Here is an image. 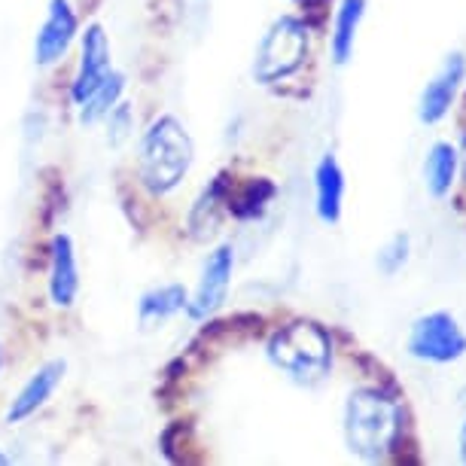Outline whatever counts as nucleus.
I'll return each instance as SVG.
<instances>
[{
  "label": "nucleus",
  "mask_w": 466,
  "mask_h": 466,
  "mask_svg": "<svg viewBox=\"0 0 466 466\" xmlns=\"http://www.w3.org/2000/svg\"><path fill=\"white\" fill-rule=\"evenodd\" d=\"M104 126H107V144L113 149H119L126 140L135 137V110H131V104L119 101L116 107L104 116Z\"/></svg>",
  "instance_id": "aec40b11"
},
{
  "label": "nucleus",
  "mask_w": 466,
  "mask_h": 466,
  "mask_svg": "<svg viewBox=\"0 0 466 466\" xmlns=\"http://www.w3.org/2000/svg\"><path fill=\"white\" fill-rule=\"evenodd\" d=\"M402 409L378 387H360L345 402V439L348 448L363 461H384L393 448Z\"/></svg>",
  "instance_id": "f03ea898"
},
{
  "label": "nucleus",
  "mask_w": 466,
  "mask_h": 466,
  "mask_svg": "<svg viewBox=\"0 0 466 466\" xmlns=\"http://www.w3.org/2000/svg\"><path fill=\"white\" fill-rule=\"evenodd\" d=\"M409 257H411V238L406 232H397L393 238H387L381 248H378L375 268L381 271L384 278H393L409 266Z\"/></svg>",
  "instance_id": "6ab92c4d"
},
{
  "label": "nucleus",
  "mask_w": 466,
  "mask_h": 466,
  "mask_svg": "<svg viewBox=\"0 0 466 466\" xmlns=\"http://www.w3.org/2000/svg\"><path fill=\"white\" fill-rule=\"evenodd\" d=\"M228 205V180L226 174H217L205 189L198 192V198L192 201L189 214H187V228L192 235V241H210L219 232Z\"/></svg>",
  "instance_id": "ddd939ff"
},
{
  "label": "nucleus",
  "mask_w": 466,
  "mask_h": 466,
  "mask_svg": "<svg viewBox=\"0 0 466 466\" xmlns=\"http://www.w3.org/2000/svg\"><path fill=\"white\" fill-rule=\"evenodd\" d=\"M302 4H308V0H302Z\"/></svg>",
  "instance_id": "393cba45"
},
{
  "label": "nucleus",
  "mask_w": 466,
  "mask_h": 466,
  "mask_svg": "<svg viewBox=\"0 0 466 466\" xmlns=\"http://www.w3.org/2000/svg\"><path fill=\"white\" fill-rule=\"evenodd\" d=\"M232 271H235V248L232 244H217L208 253V259L201 262L198 280L189 293L187 314L192 320H208L223 308L228 287H232Z\"/></svg>",
  "instance_id": "423d86ee"
},
{
  "label": "nucleus",
  "mask_w": 466,
  "mask_h": 466,
  "mask_svg": "<svg viewBox=\"0 0 466 466\" xmlns=\"http://www.w3.org/2000/svg\"><path fill=\"white\" fill-rule=\"evenodd\" d=\"M463 76H466V58L461 52H454V56H448L442 61V67L436 70L433 80H430L424 86V92H420L418 119L424 122V126H436V122H442L448 116L457 92H461Z\"/></svg>",
  "instance_id": "9d476101"
},
{
  "label": "nucleus",
  "mask_w": 466,
  "mask_h": 466,
  "mask_svg": "<svg viewBox=\"0 0 466 466\" xmlns=\"http://www.w3.org/2000/svg\"><path fill=\"white\" fill-rule=\"evenodd\" d=\"M463 168H466V140H463Z\"/></svg>",
  "instance_id": "b1692460"
},
{
  "label": "nucleus",
  "mask_w": 466,
  "mask_h": 466,
  "mask_svg": "<svg viewBox=\"0 0 466 466\" xmlns=\"http://www.w3.org/2000/svg\"><path fill=\"white\" fill-rule=\"evenodd\" d=\"M461 461L466 463V420H463V427H461Z\"/></svg>",
  "instance_id": "412c9836"
},
{
  "label": "nucleus",
  "mask_w": 466,
  "mask_h": 466,
  "mask_svg": "<svg viewBox=\"0 0 466 466\" xmlns=\"http://www.w3.org/2000/svg\"><path fill=\"white\" fill-rule=\"evenodd\" d=\"M67 375V360H46L43 366H37L28 375V381L19 387V393L10 400L6 406V424H25L28 418H34L37 411L52 400V393L58 390L61 381Z\"/></svg>",
  "instance_id": "1a4fd4ad"
},
{
  "label": "nucleus",
  "mask_w": 466,
  "mask_h": 466,
  "mask_svg": "<svg viewBox=\"0 0 466 466\" xmlns=\"http://www.w3.org/2000/svg\"><path fill=\"white\" fill-rule=\"evenodd\" d=\"M189 302V289L177 284V280H168V284H156L140 293L137 299V323L140 329H159L165 323H171L177 314L187 311Z\"/></svg>",
  "instance_id": "f8f14e48"
},
{
  "label": "nucleus",
  "mask_w": 466,
  "mask_h": 466,
  "mask_svg": "<svg viewBox=\"0 0 466 466\" xmlns=\"http://www.w3.org/2000/svg\"><path fill=\"white\" fill-rule=\"evenodd\" d=\"M80 37V15L70 0H49L37 34H34V65L56 67Z\"/></svg>",
  "instance_id": "0eeeda50"
},
{
  "label": "nucleus",
  "mask_w": 466,
  "mask_h": 466,
  "mask_svg": "<svg viewBox=\"0 0 466 466\" xmlns=\"http://www.w3.org/2000/svg\"><path fill=\"white\" fill-rule=\"evenodd\" d=\"M457 162H461L457 147H451L448 140H439V144L430 147L427 162H424V183L433 198H445L448 192H451L454 177H457Z\"/></svg>",
  "instance_id": "dca6fc26"
},
{
  "label": "nucleus",
  "mask_w": 466,
  "mask_h": 466,
  "mask_svg": "<svg viewBox=\"0 0 466 466\" xmlns=\"http://www.w3.org/2000/svg\"><path fill=\"white\" fill-rule=\"evenodd\" d=\"M341 205H345V171L336 156L327 153L314 168V210L320 223L336 226L341 219Z\"/></svg>",
  "instance_id": "4468645a"
},
{
  "label": "nucleus",
  "mask_w": 466,
  "mask_h": 466,
  "mask_svg": "<svg viewBox=\"0 0 466 466\" xmlns=\"http://www.w3.org/2000/svg\"><path fill=\"white\" fill-rule=\"evenodd\" d=\"M406 350L409 357L424 360V363H457L466 357V332L448 311H430L411 323Z\"/></svg>",
  "instance_id": "39448f33"
},
{
  "label": "nucleus",
  "mask_w": 466,
  "mask_h": 466,
  "mask_svg": "<svg viewBox=\"0 0 466 466\" xmlns=\"http://www.w3.org/2000/svg\"><path fill=\"white\" fill-rule=\"evenodd\" d=\"M6 463H10V457H6L4 451H0V466H6Z\"/></svg>",
  "instance_id": "4be33fe9"
},
{
  "label": "nucleus",
  "mask_w": 466,
  "mask_h": 466,
  "mask_svg": "<svg viewBox=\"0 0 466 466\" xmlns=\"http://www.w3.org/2000/svg\"><path fill=\"white\" fill-rule=\"evenodd\" d=\"M135 162L140 187L153 198H165L189 177L196 165V140L174 113H162L140 131Z\"/></svg>",
  "instance_id": "f257e3e1"
},
{
  "label": "nucleus",
  "mask_w": 466,
  "mask_h": 466,
  "mask_svg": "<svg viewBox=\"0 0 466 466\" xmlns=\"http://www.w3.org/2000/svg\"><path fill=\"white\" fill-rule=\"evenodd\" d=\"M271 196H275V187L266 180V177H257L250 180L248 187H241L238 192H228V210H232L235 217L248 219V217H259L262 210H266V205L271 201Z\"/></svg>",
  "instance_id": "a211bd4d"
},
{
  "label": "nucleus",
  "mask_w": 466,
  "mask_h": 466,
  "mask_svg": "<svg viewBox=\"0 0 466 466\" xmlns=\"http://www.w3.org/2000/svg\"><path fill=\"white\" fill-rule=\"evenodd\" d=\"M0 369H4V341H0Z\"/></svg>",
  "instance_id": "5701e85b"
},
{
  "label": "nucleus",
  "mask_w": 466,
  "mask_h": 466,
  "mask_svg": "<svg viewBox=\"0 0 466 466\" xmlns=\"http://www.w3.org/2000/svg\"><path fill=\"white\" fill-rule=\"evenodd\" d=\"M110 70H113V52H110L107 31L98 22L86 25V31L80 34V61H76V74L74 83H70V101L76 107L83 101H89L101 89V83L110 76Z\"/></svg>",
  "instance_id": "6e6552de"
},
{
  "label": "nucleus",
  "mask_w": 466,
  "mask_h": 466,
  "mask_svg": "<svg viewBox=\"0 0 466 466\" xmlns=\"http://www.w3.org/2000/svg\"><path fill=\"white\" fill-rule=\"evenodd\" d=\"M366 15V0H341L336 10V22H332V61L341 67L348 65V58L354 56V43H357V31L360 22Z\"/></svg>",
  "instance_id": "2eb2a0df"
},
{
  "label": "nucleus",
  "mask_w": 466,
  "mask_h": 466,
  "mask_svg": "<svg viewBox=\"0 0 466 466\" xmlns=\"http://www.w3.org/2000/svg\"><path fill=\"white\" fill-rule=\"evenodd\" d=\"M311 28L296 15H280L262 34L257 56H253V80L259 86H278L302 70L308 61Z\"/></svg>",
  "instance_id": "20e7f679"
},
{
  "label": "nucleus",
  "mask_w": 466,
  "mask_h": 466,
  "mask_svg": "<svg viewBox=\"0 0 466 466\" xmlns=\"http://www.w3.org/2000/svg\"><path fill=\"white\" fill-rule=\"evenodd\" d=\"M126 89H128V76L122 74V70L113 67L107 80L101 83V89L95 92L89 101H83L80 107H76L80 126H98V122H104V116H107V113L122 101Z\"/></svg>",
  "instance_id": "f3484780"
},
{
  "label": "nucleus",
  "mask_w": 466,
  "mask_h": 466,
  "mask_svg": "<svg viewBox=\"0 0 466 466\" xmlns=\"http://www.w3.org/2000/svg\"><path fill=\"white\" fill-rule=\"evenodd\" d=\"M266 354L293 384L314 387L332 372V339L311 320H296L271 332Z\"/></svg>",
  "instance_id": "7ed1b4c3"
},
{
  "label": "nucleus",
  "mask_w": 466,
  "mask_h": 466,
  "mask_svg": "<svg viewBox=\"0 0 466 466\" xmlns=\"http://www.w3.org/2000/svg\"><path fill=\"white\" fill-rule=\"evenodd\" d=\"M49 299L52 305L67 311V308L76 305V296H80V262H76V248L74 238L67 232L52 235L49 244Z\"/></svg>",
  "instance_id": "9b49d317"
}]
</instances>
